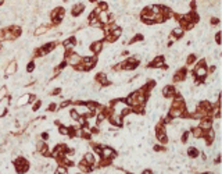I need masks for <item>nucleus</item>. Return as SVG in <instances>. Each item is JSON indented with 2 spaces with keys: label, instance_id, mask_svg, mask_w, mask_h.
Instances as JSON below:
<instances>
[{
  "label": "nucleus",
  "instance_id": "nucleus-1",
  "mask_svg": "<svg viewBox=\"0 0 222 174\" xmlns=\"http://www.w3.org/2000/svg\"><path fill=\"white\" fill-rule=\"evenodd\" d=\"M15 167H17V170H18V171L25 173L28 168H29V164L27 163V160H25V159L20 157V159H17V160H15Z\"/></svg>",
  "mask_w": 222,
  "mask_h": 174
},
{
  "label": "nucleus",
  "instance_id": "nucleus-2",
  "mask_svg": "<svg viewBox=\"0 0 222 174\" xmlns=\"http://www.w3.org/2000/svg\"><path fill=\"white\" fill-rule=\"evenodd\" d=\"M194 75H196L197 78H204L205 75H207V70H205V67H204V63L199 64L197 67L194 68Z\"/></svg>",
  "mask_w": 222,
  "mask_h": 174
},
{
  "label": "nucleus",
  "instance_id": "nucleus-3",
  "mask_svg": "<svg viewBox=\"0 0 222 174\" xmlns=\"http://www.w3.org/2000/svg\"><path fill=\"white\" fill-rule=\"evenodd\" d=\"M31 98L32 96L29 95V93H25V95H22L18 100H17V105L18 106H25V105H28L29 102H31Z\"/></svg>",
  "mask_w": 222,
  "mask_h": 174
},
{
  "label": "nucleus",
  "instance_id": "nucleus-4",
  "mask_svg": "<svg viewBox=\"0 0 222 174\" xmlns=\"http://www.w3.org/2000/svg\"><path fill=\"white\" fill-rule=\"evenodd\" d=\"M53 46H54V43H46V45H43V46H42V49H40V52H39V54H40V56L47 54L49 52L53 50Z\"/></svg>",
  "mask_w": 222,
  "mask_h": 174
},
{
  "label": "nucleus",
  "instance_id": "nucleus-5",
  "mask_svg": "<svg viewBox=\"0 0 222 174\" xmlns=\"http://www.w3.org/2000/svg\"><path fill=\"white\" fill-rule=\"evenodd\" d=\"M81 57L78 56V54H71V56L68 57V64H71V66H78L79 63H81Z\"/></svg>",
  "mask_w": 222,
  "mask_h": 174
},
{
  "label": "nucleus",
  "instance_id": "nucleus-6",
  "mask_svg": "<svg viewBox=\"0 0 222 174\" xmlns=\"http://www.w3.org/2000/svg\"><path fill=\"white\" fill-rule=\"evenodd\" d=\"M101 155L104 159H110V157L114 156V151L111 148H104V149H101Z\"/></svg>",
  "mask_w": 222,
  "mask_h": 174
},
{
  "label": "nucleus",
  "instance_id": "nucleus-7",
  "mask_svg": "<svg viewBox=\"0 0 222 174\" xmlns=\"http://www.w3.org/2000/svg\"><path fill=\"white\" fill-rule=\"evenodd\" d=\"M15 68H17V63L15 61H11L8 66H7V68H6V74H14L15 73Z\"/></svg>",
  "mask_w": 222,
  "mask_h": 174
},
{
  "label": "nucleus",
  "instance_id": "nucleus-8",
  "mask_svg": "<svg viewBox=\"0 0 222 174\" xmlns=\"http://www.w3.org/2000/svg\"><path fill=\"white\" fill-rule=\"evenodd\" d=\"M185 77H186V71H185V70H179V71L175 74L173 79L178 82V81H183V79H185Z\"/></svg>",
  "mask_w": 222,
  "mask_h": 174
},
{
  "label": "nucleus",
  "instance_id": "nucleus-9",
  "mask_svg": "<svg viewBox=\"0 0 222 174\" xmlns=\"http://www.w3.org/2000/svg\"><path fill=\"white\" fill-rule=\"evenodd\" d=\"M100 14H99V20H100V23H103V24H105V23H108V14L105 13V10H103V11H99Z\"/></svg>",
  "mask_w": 222,
  "mask_h": 174
},
{
  "label": "nucleus",
  "instance_id": "nucleus-10",
  "mask_svg": "<svg viewBox=\"0 0 222 174\" xmlns=\"http://www.w3.org/2000/svg\"><path fill=\"white\" fill-rule=\"evenodd\" d=\"M162 92H164V96H166V98H171V96L175 93V89H173L172 86H165Z\"/></svg>",
  "mask_w": 222,
  "mask_h": 174
},
{
  "label": "nucleus",
  "instance_id": "nucleus-11",
  "mask_svg": "<svg viewBox=\"0 0 222 174\" xmlns=\"http://www.w3.org/2000/svg\"><path fill=\"white\" fill-rule=\"evenodd\" d=\"M83 8H85V6H83V4H78V6L74 7V10H72V14H74V15H79V14L83 11Z\"/></svg>",
  "mask_w": 222,
  "mask_h": 174
},
{
  "label": "nucleus",
  "instance_id": "nucleus-12",
  "mask_svg": "<svg viewBox=\"0 0 222 174\" xmlns=\"http://www.w3.org/2000/svg\"><path fill=\"white\" fill-rule=\"evenodd\" d=\"M153 67H164V57H157V60H154V63L151 64Z\"/></svg>",
  "mask_w": 222,
  "mask_h": 174
},
{
  "label": "nucleus",
  "instance_id": "nucleus-13",
  "mask_svg": "<svg viewBox=\"0 0 222 174\" xmlns=\"http://www.w3.org/2000/svg\"><path fill=\"white\" fill-rule=\"evenodd\" d=\"M211 124H212V120H211L210 117H207V118H204V120L201 121V127H203V128H210Z\"/></svg>",
  "mask_w": 222,
  "mask_h": 174
},
{
  "label": "nucleus",
  "instance_id": "nucleus-14",
  "mask_svg": "<svg viewBox=\"0 0 222 174\" xmlns=\"http://www.w3.org/2000/svg\"><path fill=\"white\" fill-rule=\"evenodd\" d=\"M85 162L88 163L89 166H90V164H93V163H94L93 155H92V153H86V155H85Z\"/></svg>",
  "mask_w": 222,
  "mask_h": 174
},
{
  "label": "nucleus",
  "instance_id": "nucleus-15",
  "mask_svg": "<svg viewBox=\"0 0 222 174\" xmlns=\"http://www.w3.org/2000/svg\"><path fill=\"white\" fill-rule=\"evenodd\" d=\"M101 43H100V42H94L93 45H92V52H93V53H97V52H100L101 50Z\"/></svg>",
  "mask_w": 222,
  "mask_h": 174
},
{
  "label": "nucleus",
  "instance_id": "nucleus-16",
  "mask_svg": "<svg viewBox=\"0 0 222 174\" xmlns=\"http://www.w3.org/2000/svg\"><path fill=\"white\" fill-rule=\"evenodd\" d=\"M74 45H75V40L74 39H68L64 42V46H65V49H72L74 47Z\"/></svg>",
  "mask_w": 222,
  "mask_h": 174
},
{
  "label": "nucleus",
  "instance_id": "nucleus-17",
  "mask_svg": "<svg viewBox=\"0 0 222 174\" xmlns=\"http://www.w3.org/2000/svg\"><path fill=\"white\" fill-rule=\"evenodd\" d=\"M193 135H194V138H200V136H203V129H201V128H194L193 129Z\"/></svg>",
  "mask_w": 222,
  "mask_h": 174
},
{
  "label": "nucleus",
  "instance_id": "nucleus-18",
  "mask_svg": "<svg viewBox=\"0 0 222 174\" xmlns=\"http://www.w3.org/2000/svg\"><path fill=\"white\" fill-rule=\"evenodd\" d=\"M46 31H47V28H46V27H39V28L36 29V31H35V35H36V36H39V35L44 34Z\"/></svg>",
  "mask_w": 222,
  "mask_h": 174
},
{
  "label": "nucleus",
  "instance_id": "nucleus-19",
  "mask_svg": "<svg viewBox=\"0 0 222 174\" xmlns=\"http://www.w3.org/2000/svg\"><path fill=\"white\" fill-rule=\"evenodd\" d=\"M182 35H183V28L179 27V28L173 29V36H178V38H179V36H182Z\"/></svg>",
  "mask_w": 222,
  "mask_h": 174
},
{
  "label": "nucleus",
  "instance_id": "nucleus-20",
  "mask_svg": "<svg viewBox=\"0 0 222 174\" xmlns=\"http://www.w3.org/2000/svg\"><path fill=\"white\" fill-rule=\"evenodd\" d=\"M197 155H199L197 149H194V148H190V149H189V156H192V157H197Z\"/></svg>",
  "mask_w": 222,
  "mask_h": 174
},
{
  "label": "nucleus",
  "instance_id": "nucleus-21",
  "mask_svg": "<svg viewBox=\"0 0 222 174\" xmlns=\"http://www.w3.org/2000/svg\"><path fill=\"white\" fill-rule=\"evenodd\" d=\"M6 105H7V99H6V100H3V103H1V105H0V116H1V114H3V113H4V109H6Z\"/></svg>",
  "mask_w": 222,
  "mask_h": 174
},
{
  "label": "nucleus",
  "instance_id": "nucleus-22",
  "mask_svg": "<svg viewBox=\"0 0 222 174\" xmlns=\"http://www.w3.org/2000/svg\"><path fill=\"white\" fill-rule=\"evenodd\" d=\"M194 61H196V56H194V54H190V56L187 57V64H193Z\"/></svg>",
  "mask_w": 222,
  "mask_h": 174
},
{
  "label": "nucleus",
  "instance_id": "nucleus-23",
  "mask_svg": "<svg viewBox=\"0 0 222 174\" xmlns=\"http://www.w3.org/2000/svg\"><path fill=\"white\" fill-rule=\"evenodd\" d=\"M207 139H208V141H212V139H214V131H212V129L207 132Z\"/></svg>",
  "mask_w": 222,
  "mask_h": 174
},
{
  "label": "nucleus",
  "instance_id": "nucleus-24",
  "mask_svg": "<svg viewBox=\"0 0 222 174\" xmlns=\"http://www.w3.org/2000/svg\"><path fill=\"white\" fill-rule=\"evenodd\" d=\"M6 92H7V91H6V88H1V91H0V100H1V99H4Z\"/></svg>",
  "mask_w": 222,
  "mask_h": 174
},
{
  "label": "nucleus",
  "instance_id": "nucleus-25",
  "mask_svg": "<svg viewBox=\"0 0 222 174\" xmlns=\"http://www.w3.org/2000/svg\"><path fill=\"white\" fill-rule=\"evenodd\" d=\"M78 117H79V114H76V112H75V110H72V112H71V118L78 120Z\"/></svg>",
  "mask_w": 222,
  "mask_h": 174
},
{
  "label": "nucleus",
  "instance_id": "nucleus-26",
  "mask_svg": "<svg viewBox=\"0 0 222 174\" xmlns=\"http://www.w3.org/2000/svg\"><path fill=\"white\" fill-rule=\"evenodd\" d=\"M103 120H104V114H101V113H100L99 116H97V121H99V123H101Z\"/></svg>",
  "mask_w": 222,
  "mask_h": 174
},
{
  "label": "nucleus",
  "instance_id": "nucleus-27",
  "mask_svg": "<svg viewBox=\"0 0 222 174\" xmlns=\"http://www.w3.org/2000/svg\"><path fill=\"white\" fill-rule=\"evenodd\" d=\"M33 67H35V64H33V63H29V64H28V71H32Z\"/></svg>",
  "mask_w": 222,
  "mask_h": 174
},
{
  "label": "nucleus",
  "instance_id": "nucleus-28",
  "mask_svg": "<svg viewBox=\"0 0 222 174\" xmlns=\"http://www.w3.org/2000/svg\"><path fill=\"white\" fill-rule=\"evenodd\" d=\"M60 132H61V134H62V135H65V134H68V129H67V128H64V127H62V128L60 129Z\"/></svg>",
  "mask_w": 222,
  "mask_h": 174
},
{
  "label": "nucleus",
  "instance_id": "nucleus-29",
  "mask_svg": "<svg viewBox=\"0 0 222 174\" xmlns=\"http://www.w3.org/2000/svg\"><path fill=\"white\" fill-rule=\"evenodd\" d=\"M218 23H219L218 18H211V24H218Z\"/></svg>",
  "mask_w": 222,
  "mask_h": 174
},
{
  "label": "nucleus",
  "instance_id": "nucleus-30",
  "mask_svg": "<svg viewBox=\"0 0 222 174\" xmlns=\"http://www.w3.org/2000/svg\"><path fill=\"white\" fill-rule=\"evenodd\" d=\"M57 171H58V173H67V170L64 167H58V170H57Z\"/></svg>",
  "mask_w": 222,
  "mask_h": 174
},
{
  "label": "nucleus",
  "instance_id": "nucleus-31",
  "mask_svg": "<svg viewBox=\"0 0 222 174\" xmlns=\"http://www.w3.org/2000/svg\"><path fill=\"white\" fill-rule=\"evenodd\" d=\"M47 138H49V134H47V132L42 134V139H47Z\"/></svg>",
  "mask_w": 222,
  "mask_h": 174
},
{
  "label": "nucleus",
  "instance_id": "nucleus-32",
  "mask_svg": "<svg viewBox=\"0 0 222 174\" xmlns=\"http://www.w3.org/2000/svg\"><path fill=\"white\" fill-rule=\"evenodd\" d=\"M219 36H221V35L216 34V38H215V39H216V43H221V38H219Z\"/></svg>",
  "mask_w": 222,
  "mask_h": 174
}]
</instances>
